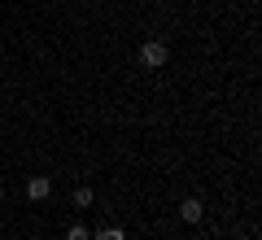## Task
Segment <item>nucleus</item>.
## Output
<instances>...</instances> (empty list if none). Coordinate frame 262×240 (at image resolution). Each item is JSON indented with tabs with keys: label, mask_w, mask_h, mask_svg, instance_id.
<instances>
[{
	"label": "nucleus",
	"mask_w": 262,
	"mask_h": 240,
	"mask_svg": "<svg viewBox=\"0 0 262 240\" xmlns=\"http://www.w3.org/2000/svg\"><path fill=\"white\" fill-rule=\"evenodd\" d=\"M92 240H127V236H122V227H101L92 231Z\"/></svg>",
	"instance_id": "obj_6"
},
{
	"label": "nucleus",
	"mask_w": 262,
	"mask_h": 240,
	"mask_svg": "<svg viewBox=\"0 0 262 240\" xmlns=\"http://www.w3.org/2000/svg\"><path fill=\"white\" fill-rule=\"evenodd\" d=\"M48 192H53V179L48 175H31L27 179V197L31 201H48Z\"/></svg>",
	"instance_id": "obj_3"
},
{
	"label": "nucleus",
	"mask_w": 262,
	"mask_h": 240,
	"mask_svg": "<svg viewBox=\"0 0 262 240\" xmlns=\"http://www.w3.org/2000/svg\"><path fill=\"white\" fill-rule=\"evenodd\" d=\"M166 57H170V48L162 44V39H144V44H140V66H144V70H162Z\"/></svg>",
	"instance_id": "obj_1"
},
{
	"label": "nucleus",
	"mask_w": 262,
	"mask_h": 240,
	"mask_svg": "<svg viewBox=\"0 0 262 240\" xmlns=\"http://www.w3.org/2000/svg\"><path fill=\"white\" fill-rule=\"evenodd\" d=\"M92 201H96V192H92V188H75V205H79V210H88Z\"/></svg>",
	"instance_id": "obj_5"
},
{
	"label": "nucleus",
	"mask_w": 262,
	"mask_h": 240,
	"mask_svg": "<svg viewBox=\"0 0 262 240\" xmlns=\"http://www.w3.org/2000/svg\"><path fill=\"white\" fill-rule=\"evenodd\" d=\"M66 240H92V231H88L83 223H70V227H66Z\"/></svg>",
	"instance_id": "obj_4"
},
{
	"label": "nucleus",
	"mask_w": 262,
	"mask_h": 240,
	"mask_svg": "<svg viewBox=\"0 0 262 240\" xmlns=\"http://www.w3.org/2000/svg\"><path fill=\"white\" fill-rule=\"evenodd\" d=\"M179 219H184V223H201V219H206L201 197H184V201H179Z\"/></svg>",
	"instance_id": "obj_2"
}]
</instances>
